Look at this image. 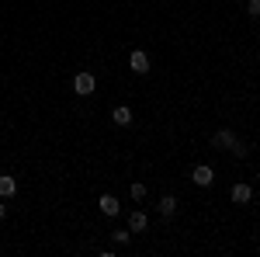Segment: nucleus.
Segmentation results:
<instances>
[{
    "label": "nucleus",
    "instance_id": "obj_5",
    "mask_svg": "<svg viewBox=\"0 0 260 257\" xmlns=\"http://www.w3.org/2000/svg\"><path fill=\"white\" fill-rule=\"evenodd\" d=\"M98 209L104 212V216H118V212H121V205H118V198H115V195H101L98 198Z\"/></svg>",
    "mask_w": 260,
    "mask_h": 257
},
{
    "label": "nucleus",
    "instance_id": "obj_1",
    "mask_svg": "<svg viewBox=\"0 0 260 257\" xmlns=\"http://www.w3.org/2000/svg\"><path fill=\"white\" fill-rule=\"evenodd\" d=\"M73 91H77L80 98H90V94L98 91V80H94V73H87V70H80V73L73 77Z\"/></svg>",
    "mask_w": 260,
    "mask_h": 257
},
{
    "label": "nucleus",
    "instance_id": "obj_3",
    "mask_svg": "<svg viewBox=\"0 0 260 257\" xmlns=\"http://www.w3.org/2000/svg\"><path fill=\"white\" fill-rule=\"evenodd\" d=\"M191 181H194V184H198V188H208V184H212V181H215V170H212V167H208V163H198V167H194V170H191Z\"/></svg>",
    "mask_w": 260,
    "mask_h": 257
},
{
    "label": "nucleus",
    "instance_id": "obj_11",
    "mask_svg": "<svg viewBox=\"0 0 260 257\" xmlns=\"http://www.w3.org/2000/svg\"><path fill=\"white\" fill-rule=\"evenodd\" d=\"M229 153H233L236 160H246V153H250V150H246V142H243V139H236V142L229 146Z\"/></svg>",
    "mask_w": 260,
    "mask_h": 257
},
{
    "label": "nucleus",
    "instance_id": "obj_6",
    "mask_svg": "<svg viewBox=\"0 0 260 257\" xmlns=\"http://www.w3.org/2000/svg\"><path fill=\"white\" fill-rule=\"evenodd\" d=\"M233 142H236V132H233V129H219V132L212 136V146H219V150H229Z\"/></svg>",
    "mask_w": 260,
    "mask_h": 257
},
{
    "label": "nucleus",
    "instance_id": "obj_14",
    "mask_svg": "<svg viewBox=\"0 0 260 257\" xmlns=\"http://www.w3.org/2000/svg\"><path fill=\"white\" fill-rule=\"evenodd\" d=\"M246 14H250V18H260V0H250V4H246Z\"/></svg>",
    "mask_w": 260,
    "mask_h": 257
},
{
    "label": "nucleus",
    "instance_id": "obj_13",
    "mask_svg": "<svg viewBox=\"0 0 260 257\" xmlns=\"http://www.w3.org/2000/svg\"><path fill=\"white\" fill-rule=\"evenodd\" d=\"M128 195L136 198V202H142V198H146V184H142V181H136V184L128 188Z\"/></svg>",
    "mask_w": 260,
    "mask_h": 257
},
{
    "label": "nucleus",
    "instance_id": "obj_8",
    "mask_svg": "<svg viewBox=\"0 0 260 257\" xmlns=\"http://www.w3.org/2000/svg\"><path fill=\"white\" fill-rule=\"evenodd\" d=\"M111 122L121 125V129H125V125H132V108H128V104H118V108L111 111Z\"/></svg>",
    "mask_w": 260,
    "mask_h": 257
},
{
    "label": "nucleus",
    "instance_id": "obj_10",
    "mask_svg": "<svg viewBox=\"0 0 260 257\" xmlns=\"http://www.w3.org/2000/svg\"><path fill=\"white\" fill-rule=\"evenodd\" d=\"M174 212H177V198H174V195H163V198H160V216L170 219Z\"/></svg>",
    "mask_w": 260,
    "mask_h": 257
},
{
    "label": "nucleus",
    "instance_id": "obj_4",
    "mask_svg": "<svg viewBox=\"0 0 260 257\" xmlns=\"http://www.w3.org/2000/svg\"><path fill=\"white\" fill-rule=\"evenodd\" d=\"M146 226H149V216H146L142 209H132V212H128V230H132V233H142Z\"/></svg>",
    "mask_w": 260,
    "mask_h": 257
},
{
    "label": "nucleus",
    "instance_id": "obj_15",
    "mask_svg": "<svg viewBox=\"0 0 260 257\" xmlns=\"http://www.w3.org/2000/svg\"><path fill=\"white\" fill-rule=\"evenodd\" d=\"M4 216H7V205H4V202H0V219H4Z\"/></svg>",
    "mask_w": 260,
    "mask_h": 257
},
{
    "label": "nucleus",
    "instance_id": "obj_9",
    "mask_svg": "<svg viewBox=\"0 0 260 257\" xmlns=\"http://www.w3.org/2000/svg\"><path fill=\"white\" fill-rule=\"evenodd\" d=\"M18 195V181L11 174H0V198H14Z\"/></svg>",
    "mask_w": 260,
    "mask_h": 257
},
{
    "label": "nucleus",
    "instance_id": "obj_12",
    "mask_svg": "<svg viewBox=\"0 0 260 257\" xmlns=\"http://www.w3.org/2000/svg\"><path fill=\"white\" fill-rule=\"evenodd\" d=\"M111 237H115V243H121V247H125V243H128V240H132V230H128V226H125V230H115V233H111Z\"/></svg>",
    "mask_w": 260,
    "mask_h": 257
},
{
    "label": "nucleus",
    "instance_id": "obj_2",
    "mask_svg": "<svg viewBox=\"0 0 260 257\" xmlns=\"http://www.w3.org/2000/svg\"><path fill=\"white\" fill-rule=\"evenodd\" d=\"M128 70L139 73V77H146V73L153 70V66H149V56H146L142 49H132V52H128Z\"/></svg>",
    "mask_w": 260,
    "mask_h": 257
},
{
    "label": "nucleus",
    "instance_id": "obj_7",
    "mask_svg": "<svg viewBox=\"0 0 260 257\" xmlns=\"http://www.w3.org/2000/svg\"><path fill=\"white\" fill-rule=\"evenodd\" d=\"M250 198H253V188H250V184H233V205H246V202H250Z\"/></svg>",
    "mask_w": 260,
    "mask_h": 257
}]
</instances>
